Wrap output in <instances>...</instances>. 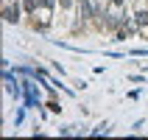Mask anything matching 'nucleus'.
I'll return each mask as SVG.
<instances>
[{
  "mask_svg": "<svg viewBox=\"0 0 148 140\" xmlns=\"http://www.w3.org/2000/svg\"><path fill=\"white\" fill-rule=\"evenodd\" d=\"M137 25H148V11H140V14H134Z\"/></svg>",
  "mask_w": 148,
  "mask_h": 140,
  "instance_id": "1",
  "label": "nucleus"
}]
</instances>
